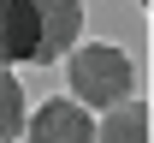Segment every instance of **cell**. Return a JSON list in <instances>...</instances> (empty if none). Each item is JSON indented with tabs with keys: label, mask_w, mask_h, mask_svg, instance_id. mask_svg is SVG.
<instances>
[{
	"label": "cell",
	"mask_w": 154,
	"mask_h": 143,
	"mask_svg": "<svg viewBox=\"0 0 154 143\" xmlns=\"http://www.w3.org/2000/svg\"><path fill=\"white\" fill-rule=\"evenodd\" d=\"M65 72H71V102H83V107L107 113L131 96V54L113 42H77L65 54Z\"/></svg>",
	"instance_id": "1"
},
{
	"label": "cell",
	"mask_w": 154,
	"mask_h": 143,
	"mask_svg": "<svg viewBox=\"0 0 154 143\" xmlns=\"http://www.w3.org/2000/svg\"><path fill=\"white\" fill-rule=\"evenodd\" d=\"M36 12V60L30 66H59L83 36V0H30Z\"/></svg>",
	"instance_id": "2"
},
{
	"label": "cell",
	"mask_w": 154,
	"mask_h": 143,
	"mask_svg": "<svg viewBox=\"0 0 154 143\" xmlns=\"http://www.w3.org/2000/svg\"><path fill=\"white\" fill-rule=\"evenodd\" d=\"M30 143H95V119H89L83 102L54 96L30 113Z\"/></svg>",
	"instance_id": "3"
},
{
	"label": "cell",
	"mask_w": 154,
	"mask_h": 143,
	"mask_svg": "<svg viewBox=\"0 0 154 143\" xmlns=\"http://www.w3.org/2000/svg\"><path fill=\"white\" fill-rule=\"evenodd\" d=\"M36 60V12L30 0H0V66Z\"/></svg>",
	"instance_id": "4"
},
{
	"label": "cell",
	"mask_w": 154,
	"mask_h": 143,
	"mask_svg": "<svg viewBox=\"0 0 154 143\" xmlns=\"http://www.w3.org/2000/svg\"><path fill=\"white\" fill-rule=\"evenodd\" d=\"M95 143H148V107L125 96L119 107H107V119L95 125Z\"/></svg>",
	"instance_id": "5"
},
{
	"label": "cell",
	"mask_w": 154,
	"mask_h": 143,
	"mask_svg": "<svg viewBox=\"0 0 154 143\" xmlns=\"http://www.w3.org/2000/svg\"><path fill=\"white\" fill-rule=\"evenodd\" d=\"M24 131V89H18V78L0 66V143H12Z\"/></svg>",
	"instance_id": "6"
}]
</instances>
